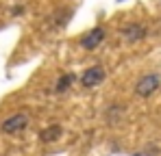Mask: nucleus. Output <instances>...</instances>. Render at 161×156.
<instances>
[{"label": "nucleus", "mask_w": 161, "mask_h": 156, "mask_svg": "<svg viewBox=\"0 0 161 156\" xmlns=\"http://www.w3.org/2000/svg\"><path fill=\"white\" fill-rule=\"evenodd\" d=\"M159 87H161V76H157V74H146V76H142L137 80L135 93L142 96V98H148V96H153Z\"/></svg>", "instance_id": "1"}, {"label": "nucleus", "mask_w": 161, "mask_h": 156, "mask_svg": "<svg viewBox=\"0 0 161 156\" xmlns=\"http://www.w3.org/2000/svg\"><path fill=\"white\" fill-rule=\"evenodd\" d=\"M28 126V115L24 113H15V115H11V117H7L4 122H2V126L0 130L4 132V134H18V132H22V130Z\"/></svg>", "instance_id": "2"}, {"label": "nucleus", "mask_w": 161, "mask_h": 156, "mask_svg": "<svg viewBox=\"0 0 161 156\" xmlns=\"http://www.w3.org/2000/svg\"><path fill=\"white\" fill-rule=\"evenodd\" d=\"M105 67H100V65H94V67H89V70H85L83 72V76H80V82H83V87H87V89H92V87H96V85H100L103 80H105Z\"/></svg>", "instance_id": "3"}, {"label": "nucleus", "mask_w": 161, "mask_h": 156, "mask_svg": "<svg viewBox=\"0 0 161 156\" xmlns=\"http://www.w3.org/2000/svg\"><path fill=\"white\" fill-rule=\"evenodd\" d=\"M103 39H105V30H103L100 26H96V28H92L89 33L83 35L80 46H83L85 50H94V48H98V46L103 44Z\"/></svg>", "instance_id": "4"}, {"label": "nucleus", "mask_w": 161, "mask_h": 156, "mask_svg": "<svg viewBox=\"0 0 161 156\" xmlns=\"http://www.w3.org/2000/svg\"><path fill=\"white\" fill-rule=\"evenodd\" d=\"M146 26L144 24H139V22H129V24L122 28V37L126 39V41H139V39H144L146 37Z\"/></svg>", "instance_id": "5"}, {"label": "nucleus", "mask_w": 161, "mask_h": 156, "mask_svg": "<svg viewBox=\"0 0 161 156\" xmlns=\"http://www.w3.org/2000/svg\"><path fill=\"white\" fill-rule=\"evenodd\" d=\"M61 134H63V128H61L59 124H53V126H48V128H44L39 132V139H42L44 143H53L57 139H61Z\"/></svg>", "instance_id": "6"}, {"label": "nucleus", "mask_w": 161, "mask_h": 156, "mask_svg": "<svg viewBox=\"0 0 161 156\" xmlns=\"http://www.w3.org/2000/svg\"><path fill=\"white\" fill-rule=\"evenodd\" d=\"M74 80H76V76H74V74H63V76L57 80V87H54V91H57V93H63V91H68V89L74 85Z\"/></svg>", "instance_id": "7"}, {"label": "nucleus", "mask_w": 161, "mask_h": 156, "mask_svg": "<svg viewBox=\"0 0 161 156\" xmlns=\"http://www.w3.org/2000/svg\"><path fill=\"white\" fill-rule=\"evenodd\" d=\"M22 11H24V7H13V9H11L13 15H18V13H22Z\"/></svg>", "instance_id": "8"}]
</instances>
